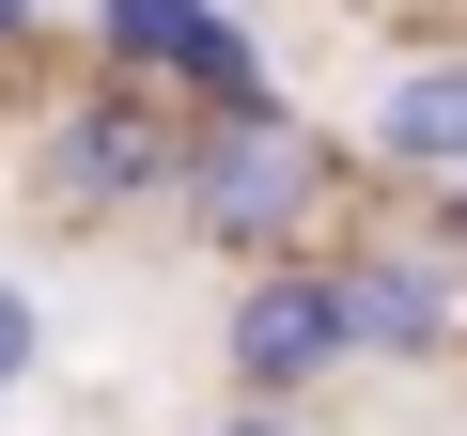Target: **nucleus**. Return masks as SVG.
<instances>
[{
  "label": "nucleus",
  "mask_w": 467,
  "mask_h": 436,
  "mask_svg": "<svg viewBox=\"0 0 467 436\" xmlns=\"http://www.w3.org/2000/svg\"><path fill=\"white\" fill-rule=\"evenodd\" d=\"M358 156H374L389 187H451V171H467V47L389 63V94H374V125H358Z\"/></svg>",
  "instance_id": "39448f33"
},
{
  "label": "nucleus",
  "mask_w": 467,
  "mask_h": 436,
  "mask_svg": "<svg viewBox=\"0 0 467 436\" xmlns=\"http://www.w3.org/2000/svg\"><path fill=\"white\" fill-rule=\"evenodd\" d=\"M32 32H47V0H0V47H32Z\"/></svg>",
  "instance_id": "9b49d317"
},
{
  "label": "nucleus",
  "mask_w": 467,
  "mask_h": 436,
  "mask_svg": "<svg viewBox=\"0 0 467 436\" xmlns=\"http://www.w3.org/2000/svg\"><path fill=\"white\" fill-rule=\"evenodd\" d=\"M171 171H187V94L140 63H94L78 94L32 109V218H63V234L171 202Z\"/></svg>",
  "instance_id": "f03ea898"
},
{
  "label": "nucleus",
  "mask_w": 467,
  "mask_h": 436,
  "mask_svg": "<svg viewBox=\"0 0 467 436\" xmlns=\"http://www.w3.org/2000/svg\"><path fill=\"white\" fill-rule=\"evenodd\" d=\"M343 358H358V296H343V265H327V250L234 265V312H218V374H234V389H281V405H312Z\"/></svg>",
  "instance_id": "7ed1b4c3"
},
{
  "label": "nucleus",
  "mask_w": 467,
  "mask_h": 436,
  "mask_svg": "<svg viewBox=\"0 0 467 436\" xmlns=\"http://www.w3.org/2000/svg\"><path fill=\"white\" fill-rule=\"evenodd\" d=\"M327 265H343V296H358V358H389V374H420V358H451L467 343V250L436 234H327Z\"/></svg>",
  "instance_id": "20e7f679"
},
{
  "label": "nucleus",
  "mask_w": 467,
  "mask_h": 436,
  "mask_svg": "<svg viewBox=\"0 0 467 436\" xmlns=\"http://www.w3.org/2000/svg\"><path fill=\"white\" fill-rule=\"evenodd\" d=\"M202 436H327V420H312V405H281V389H234Z\"/></svg>",
  "instance_id": "1a4fd4ad"
},
{
  "label": "nucleus",
  "mask_w": 467,
  "mask_h": 436,
  "mask_svg": "<svg viewBox=\"0 0 467 436\" xmlns=\"http://www.w3.org/2000/svg\"><path fill=\"white\" fill-rule=\"evenodd\" d=\"M32 374H47V296H32L16 265H0V405H16Z\"/></svg>",
  "instance_id": "6e6552de"
},
{
  "label": "nucleus",
  "mask_w": 467,
  "mask_h": 436,
  "mask_svg": "<svg viewBox=\"0 0 467 436\" xmlns=\"http://www.w3.org/2000/svg\"><path fill=\"white\" fill-rule=\"evenodd\" d=\"M420 202H436V234H451V250H467V171H451V187H420Z\"/></svg>",
  "instance_id": "9d476101"
},
{
  "label": "nucleus",
  "mask_w": 467,
  "mask_h": 436,
  "mask_svg": "<svg viewBox=\"0 0 467 436\" xmlns=\"http://www.w3.org/2000/svg\"><path fill=\"white\" fill-rule=\"evenodd\" d=\"M171 94H187V109H250V94H281V78H265V47H250V32L218 16V32L187 47V78H171Z\"/></svg>",
  "instance_id": "0eeeda50"
},
{
  "label": "nucleus",
  "mask_w": 467,
  "mask_h": 436,
  "mask_svg": "<svg viewBox=\"0 0 467 436\" xmlns=\"http://www.w3.org/2000/svg\"><path fill=\"white\" fill-rule=\"evenodd\" d=\"M358 140H327L296 94H250V109H187V171H171V218L187 250L218 265H281V250H327L343 202H358Z\"/></svg>",
  "instance_id": "f257e3e1"
},
{
  "label": "nucleus",
  "mask_w": 467,
  "mask_h": 436,
  "mask_svg": "<svg viewBox=\"0 0 467 436\" xmlns=\"http://www.w3.org/2000/svg\"><path fill=\"white\" fill-rule=\"evenodd\" d=\"M202 32H218V0H94V63H140V78H187Z\"/></svg>",
  "instance_id": "423d86ee"
}]
</instances>
